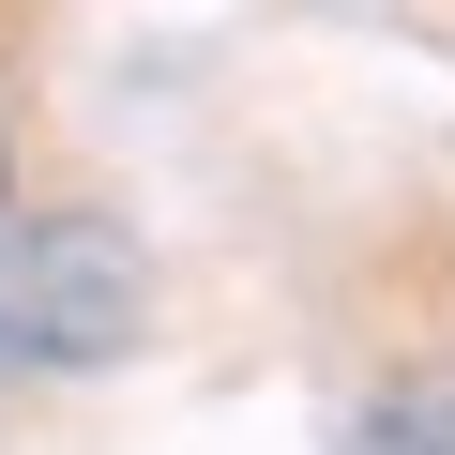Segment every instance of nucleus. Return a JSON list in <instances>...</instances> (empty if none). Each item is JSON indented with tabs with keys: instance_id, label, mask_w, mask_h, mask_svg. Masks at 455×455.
Here are the masks:
<instances>
[{
	"instance_id": "obj_1",
	"label": "nucleus",
	"mask_w": 455,
	"mask_h": 455,
	"mask_svg": "<svg viewBox=\"0 0 455 455\" xmlns=\"http://www.w3.org/2000/svg\"><path fill=\"white\" fill-rule=\"evenodd\" d=\"M152 334V259L107 212H0V349L16 364H122Z\"/></svg>"
},
{
	"instance_id": "obj_2",
	"label": "nucleus",
	"mask_w": 455,
	"mask_h": 455,
	"mask_svg": "<svg viewBox=\"0 0 455 455\" xmlns=\"http://www.w3.org/2000/svg\"><path fill=\"white\" fill-rule=\"evenodd\" d=\"M364 455H455V364H440V379H410V395H379Z\"/></svg>"
}]
</instances>
